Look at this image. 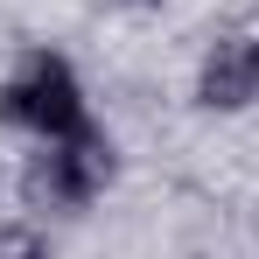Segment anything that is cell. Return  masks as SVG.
<instances>
[{
    "mask_svg": "<svg viewBox=\"0 0 259 259\" xmlns=\"http://www.w3.org/2000/svg\"><path fill=\"white\" fill-rule=\"evenodd\" d=\"M196 105L210 112H245L259 105V35H217L196 63Z\"/></svg>",
    "mask_w": 259,
    "mask_h": 259,
    "instance_id": "3",
    "label": "cell"
},
{
    "mask_svg": "<svg viewBox=\"0 0 259 259\" xmlns=\"http://www.w3.org/2000/svg\"><path fill=\"white\" fill-rule=\"evenodd\" d=\"M0 119L21 126V133H35V140H70V133H84L91 112H84L77 70H70L56 49H28V56L7 70V84H0Z\"/></svg>",
    "mask_w": 259,
    "mask_h": 259,
    "instance_id": "1",
    "label": "cell"
},
{
    "mask_svg": "<svg viewBox=\"0 0 259 259\" xmlns=\"http://www.w3.org/2000/svg\"><path fill=\"white\" fill-rule=\"evenodd\" d=\"M105 182H112V140L98 126L70 133V140H42L28 175H21V189H28L35 210H84Z\"/></svg>",
    "mask_w": 259,
    "mask_h": 259,
    "instance_id": "2",
    "label": "cell"
},
{
    "mask_svg": "<svg viewBox=\"0 0 259 259\" xmlns=\"http://www.w3.org/2000/svg\"><path fill=\"white\" fill-rule=\"evenodd\" d=\"M0 259H42V231L35 224H0Z\"/></svg>",
    "mask_w": 259,
    "mask_h": 259,
    "instance_id": "4",
    "label": "cell"
}]
</instances>
